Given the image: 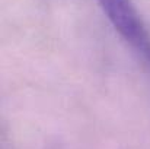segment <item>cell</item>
<instances>
[{
    "mask_svg": "<svg viewBox=\"0 0 150 149\" xmlns=\"http://www.w3.org/2000/svg\"><path fill=\"white\" fill-rule=\"evenodd\" d=\"M115 31L150 63V32L131 0H98Z\"/></svg>",
    "mask_w": 150,
    "mask_h": 149,
    "instance_id": "1",
    "label": "cell"
}]
</instances>
